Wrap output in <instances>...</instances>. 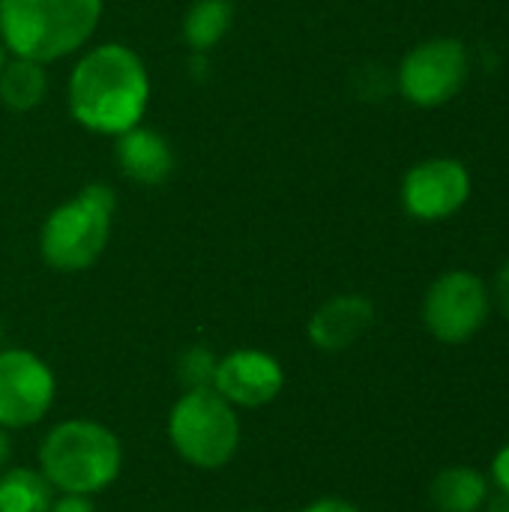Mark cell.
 I'll list each match as a JSON object with an SVG mask.
<instances>
[{
	"mask_svg": "<svg viewBox=\"0 0 509 512\" xmlns=\"http://www.w3.org/2000/svg\"><path fill=\"white\" fill-rule=\"evenodd\" d=\"M150 102L144 60L120 42L84 51L69 75V111L96 135H123L138 126Z\"/></svg>",
	"mask_w": 509,
	"mask_h": 512,
	"instance_id": "6da1fadb",
	"label": "cell"
},
{
	"mask_svg": "<svg viewBox=\"0 0 509 512\" xmlns=\"http://www.w3.org/2000/svg\"><path fill=\"white\" fill-rule=\"evenodd\" d=\"M102 0H0V42L12 57L51 63L84 48Z\"/></svg>",
	"mask_w": 509,
	"mask_h": 512,
	"instance_id": "7a4b0ae2",
	"label": "cell"
},
{
	"mask_svg": "<svg viewBox=\"0 0 509 512\" xmlns=\"http://www.w3.org/2000/svg\"><path fill=\"white\" fill-rule=\"evenodd\" d=\"M120 468L123 444L96 420L57 423L39 447V471L63 495L93 498L120 477Z\"/></svg>",
	"mask_w": 509,
	"mask_h": 512,
	"instance_id": "3957f363",
	"label": "cell"
},
{
	"mask_svg": "<svg viewBox=\"0 0 509 512\" xmlns=\"http://www.w3.org/2000/svg\"><path fill=\"white\" fill-rule=\"evenodd\" d=\"M117 198L111 186L90 183L48 213L39 231V252L51 270L78 273L99 261L111 237Z\"/></svg>",
	"mask_w": 509,
	"mask_h": 512,
	"instance_id": "277c9868",
	"label": "cell"
},
{
	"mask_svg": "<svg viewBox=\"0 0 509 512\" xmlns=\"http://www.w3.org/2000/svg\"><path fill=\"white\" fill-rule=\"evenodd\" d=\"M168 438L192 468L219 471L240 447V420L213 387L186 390L168 414Z\"/></svg>",
	"mask_w": 509,
	"mask_h": 512,
	"instance_id": "5b68a950",
	"label": "cell"
},
{
	"mask_svg": "<svg viewBox=\"0 0 509 512\" xmlns=\"http://www.w3.org/2000/svg\"><path fill=\"white\" fill-rule=\"evenodd\" d=\"M492 312L489 285L471 270L441 273L423 297V324L444 345L474 339Z\"/></svg>",
	"mask_w": 509,
	"mask_h": 512,
	"instance_id": "8992f818",
	"label": "cell"
},
{
	"mask_svg": "<svg viewBox=\"0 0 509 512\" xmlns=\"http://www.w3.org/2000/svg\"><path fill=\"white\" fill-rule=\"evenodd\" d=\"M468 81V48L453 36L414 45L399 63V90L417 108L447 105Z\"/></svg>",
	"mask_w": 509,
	"mask_h": 512,
	"instance_id": "52a82bcc",
	"label": "cell"
},
{
	"mask_svg": "<svg viewBox=\"0 0 509 512\" xmlns=\"http://www.w3.org/2000/svg\"><path fill=\"white\" fill-rule=\"evenodd\" d=\"M57 381L51 366L24 348H0V426H36L54 405Z\"/></svg>",
	"mask_w": 509,
	"mask_h": 512,
	"instance_id": "ba28073f",
	"label": "cell"
},
{
	"mask_svg": "<svg viewBox=\"0 0 509 512\" xmlns=\"http://www.w3.org/2000/svg\"><path fill=\"white\" fill-rule=\"evenodd\" d=\"M471 198V174L459 159L435 156L417 162L402 180V207L420 222H444Z\"/></svg>",
	"mask_w": 509,
	"mask_h": 512,
	"instance_id": "9c48e42d",
	"label": "cell"
},
{
	"mask_svg": "<svg viewBox=\"0 0 509 512\" xmlns=\"http://www.w3.org/2000/svg\"><path fill=\"white\" fill-rule=\"evenodd\" d=\"M285 387V372L276 357L258 348H237L216 363L213 390L234 408L270 405Z\"/></svg>",
	"mask_w": 509,
	"mask_h": 512,
	"instance_id": "30bf717a",
	"label": "cell"
},
{
	"mask_svg": "<svg viewBox=\"0 0 509 512\" xmlns=\"http://www.w3.org/2000/svg\"><path fill=\"white\" fill-rule=\"evenodd\" d=\"M375 324V306L363 294H339L315 309L309 318V342L327 354L345 351L360 342Z\"/></svg>",
	"mask_w": 509,
	"mask_h": 512,
	"instance_id": "8fae6325",
	"label": "cell"
},
{
	"mask_svg": "<svg viewBox=\"0 0 509 512\" xmlns=\"http://www.w3.org/2000/svg\"><path fill=\"white\" fill-rule=\"evenodd\" d=\"M114 159H117L120 171L132 183H141V186H159L174 171L171 144L159 132H153L141 123L126 129L123 135H117Z\"/></svg>",
	"mask_w": 509,
	"mask_h": 512,
	"instance_id": "7c38bea8",
	"label": "cell"
},
{
	"mask_svg": "<svg viewBox=\"0 0 509 512\" xmlns=\"http://www.w3.org/2000/svg\"><path fill=\"white\" fill-rule=\"evenodd\" d=\"M489 492V480L468 465L444 468L429 486V498L438 512H480Z\"/></svg>",
	"mask_w": 509,
	"mask_h": 512,
	"instance_id": "4fadbf2b",
	"label": "cell"
},
{
	"mask_svg": "<svg viewBox=\"0 0 509 512\" xmlns=\"http://www.w3.org/2000/svg\"><path fill=\"white\" fill-rule=\"evenodd\" d=\"M48 93V72L45 63L12 57L0 69V102L12 111H33L42 105Z\"/></svg>",
	"mask_w": 509,
	"mask_h": 512,
	"instance_id": "5bb4252c",
	"label": "cell"
},
{
	"mask_svg": "<svg viewBox=\"0 0 509 512\" xmlns=\"http://www.w3.org/2000/svg\"><path fill=\"white\" fill-rule=\"evenodd\" d=\"M231 24H234L231 0H195L183 18V39L195 54H201L219 45L231 30Z\"/></svg>",
	"mask_w": 509,
	"mask_h": 512,
	"instance_id": "9a60e30c",
	"label": "cell"
},
{
	"mask_svg": "<svg viewBox=\"0 0 509 512\" xmlns=\"http://www.w3.org/2000/svg\"><path fill=\"white\" fill-rule=\"evenodd\" d=\"M54 504V486L42 471L9 468L0 474V512H48Z\"/></svg>",
	"mask_w": 509,
	"mask_h": 512,
	"instance_id": "2e32d148",
	"label": "cell"
},
{
	"mask_svg": "<svg viewBox=\"0 0 509 512\" xmlns=\"http://www.w3.org/2000/svg\"><path fill=\"white\" fill-rule=\"evenodd\" d=\"M216 363L219 357L207 348V345H192L180 354L177 360V375L183 381L186 390H201V387H213V375H216Z\"/></svg>",
	"mask_w": 509,
	"mask_h": 512,
	"instance_id": "e0dca14e",
	"label": "cell"
},
{
	"mask_svg": "<svg viewBox=\"0 0 509 512\" xmlns=\"http://www.w3.org/2000/svg\"><path fill=\"white\" fill-rule=\"evenodd\" d=\"M492 300H495L498 312L509 321V258L501 264V270L495 276V294H492Z\"/></svg>",
	"mask_w": 509,
	"mask_h": 512,
	"instance_id": "ac0fdd59",
	"label": "cell"
},
{
	"mask_svg": "<svg viewBox=\"0 0 509 512\" xmlns=\"http://www.w3.org/2000/svg\"><path fill=\"white\" fill-rule=\"evenodd\" d=\"M48 512H96V507H93V501L84 498V495H63V498H57V501L51 504V510Z\"/></svg>",
	"mask_w": 509,
	"mask_h": 512,
	"instance_id": "d6986e66",
	"label": "cell"
},
{
	"mask_svg": "<svg viewBox=\"0 0 509 512\" xmlns=\"http://www.w3.org/2000/svg\"><path fill=\"white\" fill-rule=\"evenodd\" d=\"M300 512H360L351 501H342V498H321V501H312L306 504Z\"/></svg>",
	"mask_w": 509,
	"mask_h": 512,
	"instance_id": "ffe728a7",
	"label": "cell"
},
{
	"mask_svg": "<svg viewBox=\"0 0 509 512\" xmlns=\"http://www.w3.org/2000/svg\"><path fill=\"white\" fill-rule=\"evenodd\" d=\"M492 474H495V483H498V489L509 495V444L495 456V462H492Z\"/></svg>",
	"mask_w": 509,
	"mask_h": 512,
	"instance_id": "44dd1931",
	"label": "cell"
},
{
	"mask_svg": "<svg viewBox=\"0 0 509 512\" xmlns=\"http://www.w3.org/2000/svg\"><path fill=\"white\" fill-rule=\"evenodd\" d=\"M483 512H509V495H504L501 489L495 495L489 492V498L483 504Z\"/></svg>",
	"mask_w": 509,
	"mask_h": 512,
	"instance_id": "7402d4cb",
	"label": "cell"
},
{
	"mask_svg": "<svg viewBox=\"0 0 509 512\" xmlns=\"http://www.w3.org/2000/svg\"><path fill=\"white\" fill-rule=\"evenodd\" d=\"M9 429H3L0 426V468L9 462V456H12V444H9V435H6Z\"/></svg>",
	"mask_w": 509,
	"mask_h": 512,
	"instance_id": "603a6c76",
	"label": "cell"
},
{
	"mask_svg": "<svg viewBox=\"0 0 509 512\" xmlns=\"http://www.w3.org/2000/svg\"><path fill=\"white\" fill-rule=\"evenodd\" d=\"M3 63H6V48H3V42H0V69H3Z\"/></svg>",
	"mask_w": 509,
	"mask_h": 512,
	"instance_id": "cb8c5ba5",
	"label": "cell"
},
{
	"mask_svg": "<svg viewBox=\"0 0 509 512\" xmlns=\"http://www.w3.org/2000/svg\"><path fill=\"white\" fill-rule=\"evenodd\" d=\"M0 342H3V324H0Z\"/></svg>",
	"mask_w": 509,
	"mask_h": 512,
	"instance_id": "d4e9b609",
	"label": "cell"
}]
</instances>
